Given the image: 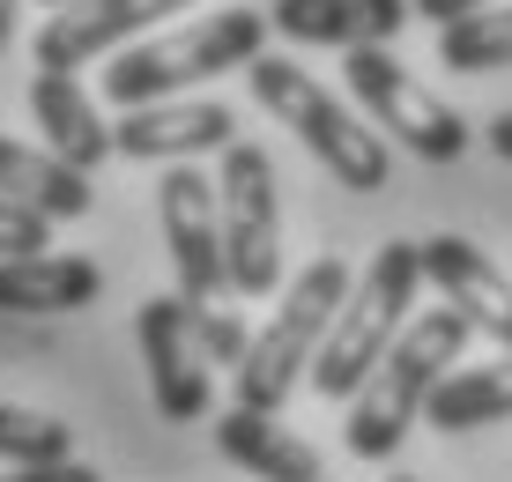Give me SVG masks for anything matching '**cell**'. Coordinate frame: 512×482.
I'll use <instances>...</instances> for the list:
<instances>
[{
  "mask_svg": "<svg viewBox=\"0 0 512 482\" xmlns=\"http://www.w3.org/2000/svg\"><path fill=\"white\" fill-rule=\"evenodd\" d=\"M468 334H475V327H468L453 305L409 319V327H401V342L386 349V364L357 386V401H349V453H357V460H394L401 438H409V423H423L431 386L461 364Z\"/></svg>",
  "mask_w": 512,
  "mask_h": 482,
  "instance_id": "cell-1",
  "label": "cell"
},
{
  "mask_svg": "<svg viewBox=\"0 0 512 482\" xmlns=\"http://www.w3.org/2000/svg\"><path fill=\"white\" fill-rule=\"evenodd\" d=\"M416 282H423V245L386 238L372 253V267H364V282L342 297L320 356H312V386H320L327 401H357V386L386 364V349H394L401 327H409Z\"/></svg>",
  "mask_w": 512,
  "mask_h": 482,
  "instance_id": "cell-2",
  "label": "cell"
},
{
  "mask_svg": "<svg viewBox=\"0 0 512 482\" xmlns=\"http://www.w3.org/2000/svg\"><path fill=\"white\" fill-rule=\"evenodd\" d=\"M268 52V15L260 8H216L186 30H164V38H141L127 45L112 67H104V97L119 112L134 104H164L179 89L208 82V75H231V67H253Z\"/></svg>",
  "mask_w": 512,
  "mask_h": 482,
  "instance_id": "cell-3",
  "label": "cell"
},
{
  "mask_svg": "<svg viewBox=\"0 0 512 482\" xmlns=\"http://www.w3.org/2000/svg\"><path fill=\"white\" fill-rule=\"evenodd\" d=\"M245 82H253L260 112L282 119V127L305 141V149L320 156V164L342 178L349 193H379V186H394V178H386V141H379V127H364V119L349 112L342 97H327V89L312 82L297 60H282V52H260V60L245 67Z\"/></svg>",
  "mask_w": 512,
  "mask_h": 482,
  "instance_id": "cell-4",
  "label": "cell"
},
{
  "mask_svg": "<svg viewBox=\"0 0 512 482\" xmlns=\"http://www.w3.org/2000/svg\"><path fill=\"white\" fill-rule=\"evenodd\" d=\"M342 297H349V267L334 253H320L290 290H282L275 319L253 334V349H245V364H238V408L275 416V408L297 394V379H312V356H320L334 312H342Z\"/></svg>",
  "mask_w": 512,
  "mask_h": 482,
  "instance_id": "cell-5",
  "label": "cell"
},
{
  "mask_svg": "<svg viewBox=\"0 0 512 482\" xmlns=\"http://www.w3.org/2000/svg\"><path fill=\"white\" fill-rule=\"evenodd\" d=\"M342 82H349V97L364 104V119L386 127L409 156H423V164H453V156L468 149V119L453 112L446 97H431V89L394 60V45H357L349 67H342Z\"/></svg>",
  "mask_w": 512,
  "mask_h": 482,
  "instance_id": "cell-6",
  "label": "cell"
},
{
  "mask_svg": "<svg viewBox=\"0 0 512 482\" xmlns=\"http://www.w3.org/2000/svg\"><path fill=\"white\" fill-rule=\"evenodd\" d=\"M216 208H223V267L238 297H268L282 282V216H275V164L253 141H231L216 171Z\"/></svg>",
  "mask_w": 512,
  "mask_h": 482,
  "instance_id": "cell-7",
  "label": "cell"
},
{
  "mask_svg": "<svg viewBox=\"0 0 512 482\" xmlns=\"http://www.w3.org/2000/svg\"><path fill=\"white\" fill-rule=\"evenodd\" d=\"M156 216H164V245L179 267V297L186 305H216L231 290V267H223V208H216V178L171 164L156 186Z\"/></svg>",
  "mask_w": 512,
  "mask_h": 482,
  "instance_id": "cell-8",
  "label": "cell"
},
{
  "mask_svg": "<svg viewBox=\"0 0 512 482\" xmlns=\"http://www.w3.org/2000/svg\"><path fill=\"white\" fill-rule=\"evenodd\" d=\"M134 342L149 364V394L164 423H201L208 416V356L193 342V305L186 297H141Z\"/></svg>",
  "mask_w": 512,
  "mask_h": 482,
  "instance_id": "cell-9",
  "label": "cell"
},
{
  "mask_svg": "<svg viewBox=\"0 0 512 482\" xmlns=\"http://www.w3.org/2000/svg\"><path fill=\"white\" fill-rule=\"evenodd\" d=\"M423 282H438V297H446L475 334H490L498 349H512V282H505V267H490L483 245L453 238V230L423 238Z\"/></svg>",
  "mask_w": 512,
  "mask_h": 482,
  "instance_id": "cell-10",
  "label": "cell"
},
{
  "mask_svg": "<svg viewBox=\"0 0 512 482\" xmlns=\"http://www.w3.org/2000/svg\"><path fill=\"white\" fill-rule=\"evenodd\" d=\"M238 141V112L231 104H134L127 119L112 127V149L119 156H141V164H193L208 149H231Z\"/></svg>",
  "mask_w": 512,
  "mask_h": 482,
  "instance_id": "cell-11",
  "label": "cell"
},
{
  "mask_svg": "<svg viewBox=\"0 0 512 482\" xmlns=\"http://www.w3.org/2000/svg\"><path fill=\"white\" fill-rule=\"evenodd\" d=\"M171 8H193V0H75V8H60V15L38 30V67L75 75V67H90L97 52L141 38L149 23H164Z\"/></svg>",
  "mask_w": 512,
  "mask_h": 482,
  "instance_id": "cell-12",
  "label": "cell"
},
{
  "mask_svg": "<svg viewBox=\"0 0 512 482\" xmlns=\"http://www.w3.org/2000/svg\"><path fill=\"white\" fill-rule=\"evenodd\" d=\"M416 15V0H275L268 23L290 45H394L401 23Z\"/></svg>",
  "mask_w": 512,
  "mask_h": 482,
  "instance_id": "cell-13",
  "label": "cell"
},
{
  "mask_svg": "<svg viewBox=\"0 0 512 482\" xmlns=\"http://www.w3.org/2000/svg\"><path fill=\"white\" fill-rule=\"evenodd\" d=\"M30 119L45 127V149L60 156V164H75V171H97L104 156H112V119L90 104V89L75 75L38 67V75H30Z\"/></svg>",
  "mask_w": 512,
  "mask_h": 482,
  "instance_id": "cell-14",
  "label": "cell"
},
{
  "mask_svg": "<svg viewBox=\"0 0 512 482\" xmlns=\"http://www.w3.org/2000/svg\"><path fill=\"white\" fill-rule=\"evenodd\" d=\"M104 297V267L82 253L0 260V312H90Z\"/></svg>",
  "mask_w": 512,
  "mask_h": 482,
  "instance_id": "cell-15",
  "label": "cell"
},
{
  "mask_svg": "<svg viewBox=\"0 0 512 482\" xmlns=\"http://www.w3.org/2000/svg\"><path fill=\"white\" fill-rule=\"evenodd\" d=\"M216 445H223V460H238V468L260 475V482H327L320 453H312L305 438H290L275 416H260V408H223Z\"/></svg>",
  "mask_w": 512,
  "mask_h": 482,
  "instance_id": "cell-16",
  "label": "cell"
},
{
  "mask_svg": "<svg viewBox=\"0 0 512 482\" xmlns=\"http://www.w3.org/2000/svg\"><path fill=\"white\" fill-rule=\"evenodd\" d=\"M0 193L23 201V208H38V216H52V223L90 216V201H97L90 171L60 164L52 149H23V141H8V134H0Z\"/></svg>",
  "mask_w": 512,
  "mask_h": 482,
  "instance_id": "cell-17",
  "label": "cell"
},
{
  "mask_svg": "<svg viewBox=\"0 0 512 482\" xmlns=\"http://www.w3.org/2000/svg\"><path fill=\"white\" fill-rule=\"evenodd\" d=\"M512 416V349H498V364H468V371H446L423 401V423L438 438L446 431H483V423H505Z\"/></svg>",
  "mask_w": 512,
  "mask_h": 482,
  "instance_id": "cell-18",
  "label": "cell"
},
{
  "mask_svg": "<svg viewBox=\"0 0 512 482\" xmlns=\"http://www.w3.org/2000/svg\"><path fill=\"white\" fill-rule=\"evenodd\" d=\"M438 67H453V75L512 67V8H475L461 23H446L438 30Z\"/></svg>",
  "mask_w": 512,
  "mask_h": 482,
  "instance_id": "cell-19",
  "label": "cell"
},
{
  "mask_svg": "<svg viewBox=\"0 0 512 482\" xmlns=\"http://www.w3.org/2000/svg\"><path fill=\"white\" fill-rule=\"evenodd\" d=\"M0 460L8 468H60V460H75V431L60 416L0 401Z\"/></svg>",
  "mask_w": 512,
  "mask_h": 482,
  "instance_id": "cell-20",
  "label": "cell"
},
{
  "mask_svg": "<svg viewBox=\"0 0 512 482\" xmlns=\"http://www.w3.org/2000/svg\"><path fill=\"white\" fill-rule=\"evenodd\" d=\"M193 342H201L208 364H245L253 334H245V319L231 305H193Z\"/></svg>",
  "mask_w": 512,
  "mask_h": 482,
  "instance_id": "cell-21",
  "label": "cell"
},
{
  "mask_svg": "<svg viewBox=\"0 0 512 482\" xmlns=\"http://www.w3.org/2000/svg\"><path fill=\"white\" fill-rule=\"evenodd\" d=\"M45 245H52V216H38V208H23V201L0 193V260L45 253Z\"/></svg>",
  "mask_w": 512,
  "mask_h": 482,
  "instance_id": "cell-22",
  "label": "cell"
},
{
  "mask_svg": "<svg viewBox=\"0 0 512 482\" xmlns=\"http://www.w3.org/2000/svg\"><path fill=\"white\" fill-rule=\"evenodd\" d=\"M0 482H104V475L82 468V460H60V468H8Z\"/></svg>",
  "mask_w": 512,
  "mask_h": 482,
  "instance_id": "cell-23",
  "label": "cell"
},
{
  "mask_svg": "<svg viewBox=\"0 0 512 482\" xmlns=\"http://www.w3.org/2000/svg\"><path fill=\"white\" fill-rule=\"evenodd\" d=\"M475 8H490V0H416V15H423V23H438V30L461 23V15H475Z\"/></svg>",
  "mask_w": 512,
  "mask_h": 482,
  "instance_id": "cell-24",
  "label": "cell"
},
{
  "mask_svg": "<svg viewBox=\"0 0 512 482\" xmlns=\"http://www.w3.org/2000/svg\"><path fill=\"white\" fill-rule=\"evenodd\" d=\"M483 141H490V149H498L505 164H512V112H498V119H490V127H483Z\"/></svg>",
  "mask_w": 512,
  "mask_h": 482,
  "instance_id": "cell-25",
  "label": "cell"
},
{
  "mask_svg": "<svg viewBox=\"0 0 512 482\" xmlns=\"http://www.w3.org/2000/svg\"><path fill=\"white\" fill-rule=\"evenodd\" d=\"M15 8H23V0H0V52H8V38H15Z\"/></svg>",
  "mask_w": 512,
  "mask_h": 482,
  "instance_id": "cell-26",
  "label": "cell"
},
{
  "mask_svg": "<svg viewBox=\"0 0 512 482\" xmlns=\"http://www.w3.org/2000/svg\"><path fill=\"white\" fill-rule=\"evenodd\" d=\"M45 8H75V0H45Z\"/></svg>",
  "mask_w": 512,
  "mask_h": 482,
  "instance_id": "cell-27",
  "label": "cell"
},
{
  "mask_svg": "<svg viewBox=\"0 0 512 482\" xmlns=\"http://www.w3.org/2000/svg\"><path fill=\"white\" fill-rule=\"evenodd\" d=\"M386 482H416V475H386Z\"/></svg>",
  "mask_w": 512,
  "mask_h": 482,
  "instance_id": "cell-28",
  "label": "cell"
}]
</instances>
